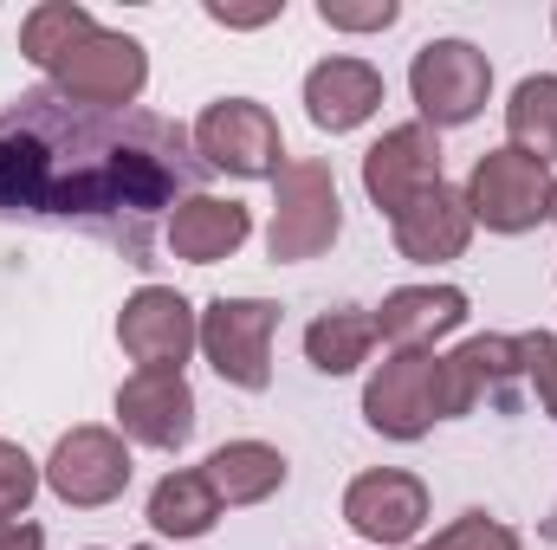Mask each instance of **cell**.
I'll list each match as a JSON object with an SVG mask.
<instances>
[{"label":"cell","mask_w":557,"mask_h":550,"mask_svg":"<svg viewBox=\"0 0 557 550\" xmlns=\"http://www.w3.org/2000/svg\"><path fill=\"white\" fill-rule=\"evenodd\" d=\"M188 137H195V155H201L208 168H227V175H247V182L285 168V137H278L273 111L253 104V98H221V104H208Z\"/></svg>","instance_id":"cell-6"},{"label":"cell","mask_w":557,"mask_h":550,"mask_svg":"<svg viewBox=\"0 0 557 550\" xmlns=\"http://www.w3.org/2000/svg\"><path fill=\"white\" fill-rule=\"evenodd\" d=\"M46 486L65 505H78V512H98V505L124 499V486H131V447H124V434H111V427H72L52 447V460H46Z\"/></svg>","instance_id":"cell-8"},{"label":"cell","mask_w":557,"mask_h":550,"mask_svg":"<svg viewBox=\"0 0 557 550\" xmlns=\"http://www.w3.org/2000/svg\"><path fill=\"white\" fill-rule=\"evenodd\" d=\"M273 337L278 304L273 298H214L201 311V350L221 383L234 389H267L273 383Z\"/></svg>","instance_id":"cell-5"},{"label":"cell","mask_w":557,"mask_h":550,"mask_svg":"<svg viewBox=\"0 0 557 550\" xmlns=\"http://www.w3.org/2000/svg\"><path fill=\"white\" fill-rule=\"evenodd\" d=\"M467 324V291L460 285H403L376 304V337L396 350H428L434 337Z\"/></svg>","instance_id":"cell-17"},{"label":"cell","mask_w":557,"mask_h":550,"mask_svg":"<svg viewBox=\"0 0 557 550\" xmlns=\"http://www.w3.org/2000/svg\"><path fill=\"white\" fill-rule=\"evenodd\" d=\"M117 427L137 440V447H188L195 434V389L182 370H137L124 389H117Z\"/></svg>","instance_id":"cell-13"},{"label":"cell","mask_w":557,"mask_h":550,"mask_svg":"<svg viewBox=\"0 0 557 550\" xmlns=\"http://www.w3.org/2000/svg\"><path fill=\"white\" fill-rule=\"evenodd\" d=\"M201 479L214 486L221 505H260L285 486V453L267 440H227L201 460Z\"/></svg>","instance_id":"cell-19"},{"label":"cell","mask_w":557,"mask_h":550,"mask_svg":"<svg viewBox=\"0 0 557 550\" xmlns=\"http://www.w3.org/2000/svg\"><path fill=\"white\" fill-rule=\"evenodd\" d=\"M117 343L137 370H182L188 350L201 343V317L175 285H143L117 311Z\"/></svg>","instance_id":"cell-10"},{"label":"cell","mask_w":557,"mask_h":550,"mask_svg":"<svg viewBox=\"0 0 557 550\" xmlns=\"http://www.w3.org/2000/svg\"><path fill=\"white\" fill-rule=\"evenodd\" d=\"M370 343H376V317L357 311V304L324 311V317H311V330H305V357H311L318 376H350V370H363Z\"/></svg>","instance_id":"cell-20"},{"label":"cell","mask_w":557,"mask_h":550,"mask_svg":"<svg viewBox=\"0 0 557 550\" xmlns=\"http://www.w3.org/2000/svg\"><path fill=\"white\" fill-rule=\"evenodd\" d=\"M467 214L473 221H486L493 234H525V227H539V221H552V168L545 162H532V155H519L512 142L506 149H486L480 162H473V175H467Z\"/></svg>","instance_id":"cell-3"},{"label":"cell","mask_w":557,"mask_h":550,"mask_svg":"<svg viewBox=\"0 0 557 550\" xmlns=\"http://www.w3.org/2000/svg\"><path fill=\"white\" fill-rule=\"evenodd\" d=\"M376 104H383V72L370 59H324L305 72V117L331 137L370 124Z\"/></svg>","instance_id":"cell-15"},{"label":"cell","mask_w":557,"mask_h":550,"mask_svg":"<svg viewBox=\"0 0 557 550\" xmlns=\"http://www.w3.org/2000/svg\"><path fill=\"white\" fill-rule=\"evenodd\" d=\"M363 421L389 440H421L441 421V357L396 350L363 389Z\"/></svg>","instance_id":"cell-7"},{"label":"cell","mask_w":557,"mask_h":550,"mask_svg":"<svg viewBox=\"0 0 557 550\" xmlns=\"http://www.w3.org/2000/svg\"><path fill=\"white\" fill-rule=\"evenodd\" d=\"M363 188L396 221L403 208H416L428 188H441V137L428 124L383 130V142H370V155H363Z\"/></svg>","instance_id":"cell-11"},{"label":"cell","mask_w":557,"mask_h":550,"mask_svg":"<svg viewBox=\"0 0 557 550\" xmlns=\"http://www.w3.org/2000/svg\"><path fill=\"white\" fill-rule=\"evenodd\" d=\"M506 137L519 155H532V162H557V78H525L519 91H512V104H506Z\"/></svg>","instance_id":"cell-22"},{"label":"cell","mask_w":557,"mask_h":550,"mask_svg":"<svg viewBox=\"0 0 557 550\" xmlns=\"http://www.w3.org/2000/svg\"><path fill=\"white\" fill-rule=\"evenodd\" d=\"M52 85L65 98H85V104H137L143 85H149V52L131 33H104L98 26L52 65Z\"/></svg>","instance_id":"cell-9"},{"label":"cell","mask_w":557,"mask_h":550,"mask_svg":"<svg viewBox=\"0 0 557 550\" xmlns=\"http://www.w3.org/2000/svg\"><path fill=\"white\" fill-rule=\"evenodd\" d=\"M247 234H253V214H247L240 201L195 195V201H182V208L169 214V234H162V240L175 247V260H188V266H214V260L240 253Z\"/></svg>","instance_id":"cell-18"},{"label":"cell","mask_w":557,"mask_h":550,"mask_svg":"<svg viewBox=\"0 0 557 550\" xmlns=\"http://www.w3.org/2000/svg\"><path fill=\"white\" fill-rule=\"evenodd\" d=\"M545 538H552V545H557V505H552V518H545Z\"/></svg>","instance_id":"cell-30"},{"label":"cell","mask_w":557,"mask_h":550,"mask_svg":"<svg viewBox=\"0 0 557 550\" xmlns=\"http://www.w3.org/2000/svg\"><path fill=\"white\" fill-rule=\"evenodd\" d=\"M409 91H416V111L428 130H454V124H473L486 111L493 65L467 39H428L409 65Z\"/></svg>","instance_id":"cell-4"},{"label":"cell","mask_w":557,"mask_h":550,"mask_svg":"<svg viewBox=\"0 0 557 550\" xmlns=\"http://www.w3.org/2000/svg\"><path fill=\"white\" fill-rule=\"evenodd\" d=\"M0 550H46V532L33 518H0Z\"/></svg>","instance_id":"cell-29"},{"label":"cell","mask_w":557,"mask_h":550,"mask_svg":"<svg viewBox=\"0 0 557 550\" xmlns=\"http://www.w3.org/2000/svg\"><path fill=\"white\" fill-rule=\"evenodd\" d=\"M285 13V0H267V7H221V0H208V20H221V26H267Z\"/></svg>","instance_id":"cell-28"},{"label":"cell","mask_w":557,"mask_h":550,"mask_svg":"<svg viewBox=\"0 0 557 550\" xmlns=\"http://www.w3.org/2000/svg\"><path fill=\"white\" fill-rule=\"evenodd\" d=\"M552 221H557V195H552Z\"/></svg>","instance_id":"cell-31"},{"label":"cell","mask_w":557,"mask_h":550,"mask_svg":"<svg viewBox=\"0 0 557 550\" xmlns=\"http://www.w3.org/2000/svg\"><path fill=\"white\" fill-rule=\"evenodd\" d=\"M195 137L143 104H85L59 85H26L0 104V221L72 227L156 266L169 214L208 188Z\"/></svg>","instance_id":"cell-1"},{"label":"cell","mask_w":557,"mask_h":550,"mask_svg":"<svg viewBox=\"0 0 557 550\" xmlns=\"http://www.w3.org/2000/svg\"><path fill=\"white\" fill-rule=\"evenodd\" d=\"M396 253L416 260V266H441V260H460L467 240H473V214H467V195L460 188H428L416 208H403L396 221Z\"/></svg>","instance_id":"cell-16"},{"label":"cell","mask_w":557,"mask_h":550,"mask_svg":"<svg viewBox=\"0 0 557 550\" xmlns=\"http://www.w3.org/2000/svg\"><path fill=\"white\" fill-rule=\"evenodd\" d=\"M214 518H221V499H214V486L201 479V466L156 479V492H149V525H156L162 538H201V532H214Z\"/></svg>","instance_id":"cell-21"},{"label":"cell","mask_w":557,"mask_h":550,"mask_svg":"<svg viewBox=\"0 0 557 550\" xmlns=\"http://www.w3.org/2000/svg\"><path fill=\"white\" fill-rule=\"evenodd\" d=\"M396 0H370V7H350V0H318V20L324 26H337V33H383V26H396Z\"/></svg>","instance_id":"cell-26"},{"label":"cell","mask_w":557,"mask_h":550,"mask_svg":"<svg viewBox=\"0 0 557 550\" xmlns=\"http://www.w3.org/2000/svg\"><path fill=\"white\" fill-rule=\"evenodd\" d=\"M85 33H98L91 7H78V0H46V7H33V13L20 20V52H26L39 72H52Z\"/></svg>","instance_id":"cell-23"},{"label":"cell","mask_w":557,"mask_h":550,"mask_svg":"<svg viewBox=\"0 0 557 550\" xmlns=\"http://www.w3.org/2000/svg\"><path fill=\"white\" fill-rule=\"evenodd\" d=\"M552 26H557V13H552Z\"/></svg>","instance_id":"cell-32"},{"label":"cell","mask_w":557,"mask_h":550,"mask_svg":"<svg viewBox=\"0 0 557 550\" xmlns=\"http://www.w3.org/2000/svg\"><path fill=\"white\" fill-rule=\"evenodd\" d=\"M525 376L519 337H467L454 357H441V421H460L480 402H506Z\"/></svg>","instance_id":"cell-12"},{"label":"cell","mask_w":557,"mask_h":550,"mask_svg":"<svg viewBox=\"0 0 557 550\" xmlns=\"http://www.w3.org/2000/svg\"><path fill=\"white\" fill-rule=\"evenodd\" d=\"M344 518H350V532L370 538V545H409L421 525H428V486H421L416 473L376 466V473L350 479Z\"/></svg>","instance_id":"cell-14"},{"label":"cell","mask_w":557,"mask_h":550,"mask_svg":"<svg viewBox=\"0 0 557 550\" xmlns=\"http://www.w3.org/2000/svg\"><path fill=\"white\" fill-rule=\"evenodd\" d=\"M416 550H519V532L499 525V518H486V512H460L447 532H434Z\"/></svg>","instance_id":"cell-24"},{"label":"cell","mask_w":557,"mask_h":550,"mask_svg":"<svg viewBox=\"0 0 557 550\" xmlns=\"http://www.w3.org/2000/svg\"><path fill=\"white\" fill-rule=\"evenodd\" d=\"M278 201H273V227H267V253L278 266H298V260H318L331 253L337 227H344V208H337V182L324 162L298 155L273 175Z\"/></svg>","instance_id":"cell-2"},{"label":"cell","mask_w":557,"mask_h":550,"mask_svg":"<svg viewBox=\"0 0 557 550\" xmlns=\"http://www.w3.org/2000/svg\"><path fill=\"white\" fill-rule=\"evenodd\" d=\"M519 350H525V376H532V389H539L545 414H557V337L532 330V337H519Z\"/></svg>","instance_id":"cell-27"},{"label":"cell","mask_w":557,"mask_h":550,"mask_svg":"<svg viewBox=\"0 0 557 550\" xmlns=\"http://www.w3.org/2000/svg\"><path fill=\"white\" fill-rule=\"evenodd\" d=\"M33 492H39V466L26 460V447L0 440V518H26Z\"/></svg>","instance_id":"cell-25"}]
</instances>
